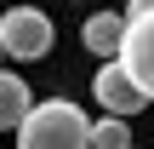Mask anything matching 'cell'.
I'll return each instance as SVG.
<instances>
[{
    "label": "cell",
    "instance_id": "277c9868",
    "mask_svg": "<svg viewBox=\"0 0 154 149\" xmlns=\"http://www.w3.org/2000/svg\"><path fill=\"white\" fill-rule=\"evenodd\" d=\"M91 92H97V103H103V115H120V121H131V115H143L149 109L154 92H143L114 57H103V69H97V80H91Z\"/></svg>",
    "mask_w": 154,
    "mask_h": 149
},
{
    "label": "cell",
    "instance_id": "7a4b0ae2",
    "mask_svg": "<svg viewBox=\"0 0 154 149\" xmlns=\"http://www.w3.org/2000/svg\"><path fill=\"white\" fill-rule=\"evenodd\" d=\"M154 0H131L126 11H120V46H114V63L143 86L154 92Z\"/></svg>",
    "mask_w": 154,
    "mask_h": 149
},
{
    "label": "cell",
    "instance_id": "3957f363",
    "mask_svg": "<svg viewBox=\"0 0 154 149\" xmlns=\"http://www.w3.org/2000/svg\"><path fill=\"white\" fill-rule=\"evenodd\" d=\"M46 52H51V17L40 6H11L0 17V57L29 63V57H46Z\"/></svg>",
    "mask_w": 154,
    "mask_h": 149
},
{
    "label": "cell",
    "instance_id": "8992f818",
    "mask_svg": "<svg viewBox=\"0 0 154 149\" xmlns=\"http://www.w3.org/2000/svg\"><path fill=\"white\" fill-rule=\"evenodd\" d=\"M34 98H29V86H23V75H11V69H0V132H11L17 121H23V109H29Z\"/></svg>",
    "mask_w": 154,
    "mask_h": 149
},
{
    "label": "cell",
    "instance_id": "ba28073f",
    "mask_svg": "<svg viewBox=\"0 0 154 149\" xmlns=\"http://www.w3.org/2000/svg\"><path fill=\"white\" fill-rule=\"evenodd\" d=\"M126 149H137V144H126Z\"/></svg>",
    "mask_w": 154,
    "mask_h": 149
},
{
    "label": "cell",
    "instance_id": "52a82bcc",
    "mask_svg": "<svg viewBox=\"0 0 154 149\" xmlns=\"http://www.w3.org/2000/svg\"><path fill=\"white\" fill-rule=\"evenodd\" d=\"M91 149H126L131 144V121H120V115H103V121H91Z\"/></svg>",
    "mask_w": 154,
    "mask_h": 149
},
{
    "label": "cell",
    "instance_id": "6da1fadb",
    "mask_svg": "<svg viewBox=\"0 0 154 149\" xmlns=\"http://www.w3.org/2000/svg\"><path fill=\"white\" fill-rule=\"evenodd\" d=\"M17 132V149H91V121L74 98H40L23 109V121L11 126Z\"/></svg>",
    "mask_w": 154,
    "mask_h": 149
},
{
    "label": "cell",
    "instance_id": "5b68a950",
    "mask_svg": "<svg viewBox=\"0 0 154 149\" xmlns=\"http://www.w3.org/2000/svg\"><path fill=\"white\" fill-rule=\"evenodd\" d=\"M80 40H86L91 57H114V46H120V11H91L86 29H80Z\"/></svg>",
    "mask_w": 154,
    "mask_h": 149
}]
</instances>
